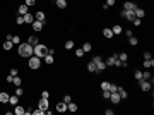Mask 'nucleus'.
I'll list each match as a JSON object with an SVG mask.
<instances>
[{
  "instance_id": "f257e3e1",
  "label": "nucleus",
  "mask_w": 154,
  "mask_h": 115,
  "mask_svg": "<svg viewBox=\"0 0 154 115\" xmlns=\"http://www.w3.org/2000/svg\"><path fill=\"white\" fill-rule=\"evenodd\" d=\"M33 50H34V46H31L29 43H19L17 53H19L21 57H24V58H29L31 55H34V53H33Z\"/></svg>"
},
{
  "instance_id": "f03ea898",
  "label": "nucleus",
  "mask_w": 154,
  "mask_h": 115,
  "mask_svg": "<svg viewBox=\"0 0 154 115\" xmlns=\"http://www.w3.org/2000/svg\"><path fill=\"white\" fill-rule=\"evenodd\" d=\"M33 53L36 55V57H40V58H43L48 53V46L46 45H41V43H38V45L34 46V50H33Z\"/></svg>"
},
{
  "instance_id": "7ed1b4c3",
  "label": "nucleus",
  "mask_w": 154,
  "mask_h": 115,
  "mask_svg": "<svg viewBox=\"0 0 154 115\" xmlns=\"http://www.w3.org/2000/svg\"><path fill=\"white\" fill-rule=\"evenodd\" d=\"M28 65H29V69H33V70L40 69V67H41V58L36 57V55H31L29 60H28Z\"/></svg>"
},
{
  "instance_id": "20e7f679",
  "label": "nucleus",
  "mask_w": 154,
  "mask_h": 115,
  "mask_svg": "<svg viewBox=\"0 0 154 115\" xmlns=\"http://www.w3.org/2000/svg\"><path fill=\"white\" fill-rule=\"evenodd\" d=\"M139 84H140V89L142 91H151V88H152V81H147V79H140L139 81Z\"/></svg>"
},
{
  "instance_id": "39448f33",
  "label": "nucleus",
  "mask_w": 154,
  "mask_h": 115,
  "mask_svg": "<svg viewBox=\"0 0 154 115\" xmlns=\"http://www.w3.org/2000/svg\"><path fill=\"white\" fill-rule=\"evenodd\" d=\"M31 26H33V29L36 31V33H40L41 29H43V26H45V23H41V21H36V19H34Z\"/></svg>"
},
{
  "instance_id": "423d86ee",
  "label": "nucleus",
  "mask_w": 154,
  "mask_h": 115,
  "mask_svg": "<svg viewBox=\"0 0 154 115\" xmlns=\"http://www.w3.org/2000/svg\"><path fill=\"white\" fill-rule=\"evenodd\" d=\"M108 100H110V101H111L113 105H116V103H120V100H122V98H120V95H118V93L115 91V93H111V95H110V98H108Z\"/></svg>"
},
{
  "instance_id": "0eeeda50",
  "label": "nucleus",
  "mask_w": 154,
  "mask_h": 115,
  "mask_svg": "<svg viewBox=\"0 0 154 115\" xmlns=\"http://www.w3.org/2000/svg\"><path fill=\"white\" fill-rule=\"evenodd\" d=\"M48 107H50V103H48V98H41V100H40V103H38V108L46 110Z\"/></svg>"
},
{
  "instance_id": "6e6552de",
  "label": "nucleus",
  "mask_w": 154,
  "mask_h": 115,
  "mask_svg": "<svg viewBox=\"0 0 154 115\" xmlns=\"http://www.w3.org/2000/svg\"><path fill=\"white\" fill-rule=\"evenodd\" d=\"M43 60H45L46 65H51V64L55 62V57H53V53H46L45 57H43Z\"/></svg>"
},
{
  "instance_id": "1a4fd4ad",
  "label": "nucleus",
  "mask_w": 154,
  "mask_h": 115,
  "mask_svg": "<svg viewBox=\"0 0 154 115\" xmlns=\"http://www.w3.org/2000/svg\"><path fill=\"white\" fill-rule=\"evenodd\" d=\"M116 58H118V53H115V55L108 57V58H106V62H104V64H106V67H111V65L115 64V60H116Z\"/></svg>"
},
{
  "instance_id": "9d476101",
  "label": "nucleus",
  "mask_w": 154,
  "mask_h": 115,
  "mask_svg": "<svg viewBox=\"0 0 154 115\" xmlns=\"http://www.w3.org/2000/svg\"><path fill=\"white\" fill-rule=\"evenodd\" d=\"M14 113H16V115H26V108H24V107H21V105L17 103V105H16V108H14Z\"/></svg>"
},
{
  "instance_id": "9b49d317",
  "label": "nucleus",
  "mask_w": 154,
  "mask_h": 115,
  "mask_svg": "<svg viewBox=\"0 0 154 115\" xmlns=\"http://www.w3.org/2000/svg\"><path fill=\"white\" fill-rule=\"evenodd\" d=\"M34 19H36V21H41V23H45V21H46V16H45V12L38 11L36 14H34Z\"/></svg>"
},
{
  "instance_id": "f8f14e48",
  "label": "nucleus",
  "mask_w": 154,
  "mask_h": 115,
  "mask_svg": "<svg viewBox=\"0 0 154 115\" xmlns=\"http://www.w3.org/2000/svg\"><path fill=\"white\" fill-rule=\"evenodd\" d=\"M28 9H29V7L28 5H26V4H22V5H19V7H17V12H19V16H24V14H28Z\"/></svg>"
},
{
  "instance_id": "ddd939ff",
  "label": "nucleus",
  "mask_w": 154,
  "mask_h": 115,
  "mask_svg": "<svg viewBox=\"0 0 154 115\" xmlns=\"http://www.w3.org/2000/svg\"><path fill=\"white\" fill-rule=\"evenodd\" d=\"M22 17H24V23H26V24H33V21H34V14H29V12H28V14H24Z\"/></svg>"
},
{
  "instance_id": "4468645a",
  "label": "nucleus",
  "mask_w": 154,
  "mask_h": 115,
  "mask_svg": "<svg viewBox=\"0 0 154 115\" xmlns=\"http://www.w3.org/2000/svg\"><path fill=\"white\" fill-rule=\"evenodd\" d=\"M57 112H60V113L67 112V103H65V101H60V103H57Z\"/></svg>"
},
{
  "instance_id": "2eb2a0df",
  "label": "nucleus",
  "mask_w": 154,
  "mask_h": 115,
  "mask_svg": "<svg viewBox=\"0 0 154 115\" xmlns=\"http://www.w3.org/2000/svg\"><path fill=\"white\" fill-rule=\"evenodd\" d=\"M135 4H134V2H125V4H123V11H135Z\"/></svg>"
},
{
  "instance_id": "dca6fc26",
  "label": "nucleus",
  "mask_w": 154,
  "mask_h": 115,
  "mask_svg": "<svg viewBox=\"0 0 154 115\" xmlns=\"http://www.w3.org/2000/svg\"><path fill=\"white\" fill-rule=\"evenodd\" d=\"M9 93H5V91H2L0 93V103H9Z\"/></svg>"
},
{
  "instance_id": "f3484780",
  "label": "nucleus",
  "mask_w": 154,
  "mask_h": 115,
  "mask_svg": "<svg viewBox=\"0 0 154 115\" xmlns=\"http://www.w3.org/2000/svg\"><path fill=\"white\" fill-rule=\"evenodd\" d=\"M103 36H104V38H113V31H111V28H104L103 29Z\"/></svg>"
},
{
  "instance_id": "a211bd4d",
  "label": "nucleus",
  "mask_w": 154,
  "mask_h": 115,
  "mask_svg": "<svg viewBox=\"0 0 154 115\" xmlns=\"http://www.w3.org/2000/svg\"><path fill=\"white\" fill-rule=\"evenodd\" d=\"M104 69H106V64L103 62V60H99V62L96 64V72H103Z\"/></svg>"
},
{
  "instance_id": "6ab92c4d",
  "label": "nucleus",
  "mask_w": 154,
  "mask_h": 115,
  "mask_svg": "<svg viewBox=\"0 0 154 115\" xmlns=\"http://www.w3.org/2000/svg\"><path fill=\"white\" fill-rule=\"evenodd\" d=\"M116 93L120 95V98H122V100H125V98H128V93H127L125 89H123V88H118V89H116Z\"/></svg>"
},
{
  "instance_id": "aec40b11",
  "label": "nucleus",
  "mask_w": 154,
  "mask_h": 115,
  "mask_svg": "<svg viewBox=\"0 0 154 115\" xmlns=\"http://www.w3.org/2000/svg\"><path fill=\"white\" fill-rule=\"evenodd\" d=\"M134 14H135V17H139V19H142L144 16H146L144 9H137V7H135V11H134Z\"/></svg>"
},
{
  "instance_id": "412c9836",
  "label": "nucleus",
  "mask_w": 154,
  "mask_h": 115,
  "mask_svg": "<svg viewBox=\"0 0 154 115\" xmlns=\"http://www.w3.org/2000/svg\"><path fill=\"white\" fill-rule=\"evenodd\" d=\"M28 43H29V45H31V46H36V45H38V43H40V40H38L36 36H29Z\"/></svg>"
},
{
  "instance_id": "4be33fe9",
  "label": "nucleus",
  "mask_w": 154,
  "mask_h": 115,
  "mask_svg": "<svg viewBox=\"0 0 154 115\" xmlns=\"http://www.w3.org/2000/svg\"><path fill=\"white\" fill-rule=\"evenodd\" d=\"M55 4H57L58 9H65L67 7V0H55Z\"/></svg>"
},
{
  "instance_id": "5701e85b",
  "label": "nucleus",
  "mask_w": 154,
  "mask_h": 115,
  "mask_svg": "<svg viewBox=\"0 0 154 115\" xmlns=\"http://www.w3.org/2000/svg\"><path fill=\"white\" fill-rule=\"evenodd\" d=\"M144 67H146V69H151V67H154V58L144 60Z\"/></svg>"
},
{
  "instance_id": "b1692460",
  "label": "nucleus",
  "mask_w": 154,
  "mask_h": 115,
  "mask_svg": "<svg viewBox=\"0 0 154 115\" xmlns=\"http://www.w3.org/2000/svg\"><path fill=\"white\" fill-rule=\"evenodd\" d=\"M111 31H113V35H122V26L120 24H115L113 28H111Z\"/></svg>"
},
{
  "instance_id": "393cba45",
  "label": "nucleus",
  "mask_w": 154,
  "mask_h": 115,
  "mask_svg": "<svg viewBox=\"0 0 154 115\" xmlns=\"http://www.w3.org/2000/svg\"><path fill=\"white\" fill-rule=\"evenodd\" d=\"M12 45H14V43H12V41H9V40H7L5 43H4V45H2V48H4V50H5V52H9V50H12Z\"/></svg>"
},
{
  "instance_id": "a878e982",
  "label": "nucleus",
  "mask_w": 154,
  "mask_h": 115,
  "mask_svg": "<svg viewBox=\"0 0 154 115\" xmlns=\"http://www.w3.org/2000/svg\"><path fill=\"white\" fill-rule=\"evenodd\" d=\"M12 84H14V86H21V84H22V79H21L19 76H14V79H12Z\"/></svg>"
},
{
  "instance_id": "bb28decb",
  "label": "nucleus",
  "mask_w": 154,
  "mask_h": 115,
  "mask_svg": "<svg viewBox=\"0 0 154 115\" xmlns=\"http://www.w3.org/2000/svg\"><path fill=\"white\" fill-rule=\"evenodd\" d=\"M9 103H10V105H14V107H16V105L19 103V98H17V95H14V96H9Z\"/></svg>"
},
{
  "instance_id": "cd10ccee",
  "label": "nucleus",
  "mask_w": 154,
  "mask_h": 115,
  "mask_svg": "<svg viewBox=\"0 0 154 115\" xmlns=\"http://www.w3.org/2000/svg\"><path fill=\"white\" fill-rule=\"evenodd\" d=\"M67 110L68 112H77V105L70 101V103H67Z\"/></svg>"
},
{
  "instance_id": "c85d7f7f",
  "label": "nucleus",
  "mask_w": 154,
  "mask_h": 115,
  "mask_svg": "<svg viewBox=\"0 0 154 115\" xmlns=\"http://www.w3.org/2000/svg\"><path fill=\"white\" fill-rule=\"evenodd\" d=\"M82 50H84L86 53H87V52H91V50H92V45L89 43V41H86V43H84V46H82Z\"/></svg>"
},
{
  "instance_id": "c756f323",
  "label": "nucleus",
  "mask_w": 154,
  "mask_h": 115,
  "mask_svg": "<svg viewBox=\"0 0 154 115\" xmlns=\"http://www.w3.org/2000/svg\"><path fill=\"white\" fill-rule=\"evenodd\" d=\"M87 70H89V72H96V64L92 62V60L87 64Z\"/></svg>"
},
{
  "instance_id": "7c9ffc66",
  "label": "nucleus",
  "mask_w": 154,
  "mask_h": 115,
  "mask_svg": "<svg viewBox=\"0 0 154 115\" xmlns=\"http://www.w3.org/2000/svg\"><path fill=\"white\" fill-rule=\"evenodd\" d=\"M128 43H130L132 46H135L137 43H139V40H137V36H130V38H128Z\"/></svg>"
},
{
  "instance_id": "2f4dec72",
  "label": "nucleus",
  "mask_w": 154,
  "mask_h": 115,
  "mask_svg": "<svg viewBox=\"0 0 154 115\" xmlns=\"http://www.w3.org/2000/svg\"><path fill=\"white\" fill-rule=\"evenodd\" d=\"M72 48H74V41H72V40L65 41V50H72Z\"/></svg>"
},
{
  "instance_id": "473e14b6",
  "label": "nucleus",
  "mask_w": 154,
  "mask_h": 115,
  "mask_svg": "<svg viewBox=\"0 0 154 115\" xmlns=\"http://www.w3.org/2000/svg\"><path fill=\"white\" fill-rule=\"evenodd\" d=\"M134 77H135L137 81H140L142 79V70H135V72H134Z\"/></svg>"
},
{
  "instance_id": "72a5a7b5",
  "label": "nucleus",
  "mask_w": 154,
  "mask_h": 115,
  "mask_svg": "<svg viewBox=\"0 0 154 115\" xmlns=\"http://www.w3.org/2000/svg\"><path fill=\"white\" fill-rule=\"evenodd\" d=\"M142 79H147V81H152V77H151V72H142Z\"/></svg>"
},
{
  "instance_id": "f704fd0d",
  "label": "nucleus",
  "mask_w": 154,
  "mask_h": 115,
  "mask_svg": "<svg viewBox=\"0 0 154 115\" xmlns=\"http://www.w3.org/2000/svg\"><path fill=\"white\" fill-rule=\"evenodd\" d=\"M84 50H82V48H77V50H75V57H84Z\"/></svg>"
},
{
  "instance_id": "c9c22d12",
  "label": "nucleus",
  "mask_w": 154,
  "mask_h": 115,
  "mask_svg": "<svg viewBox=\"0 0 154 115\" xmlns=\"http://www.w3.org/2000/svg\"><path fill=\"white\" fill-rule=\"evenodd\" d=\"M118 58H120V60H122V62H125L127 58H128V55H127L125 52H123V53H118Z\"/></svg>"
},
{
  "instance_id": "e433bc0d",
  "label": "nucleus",
  "mask_w": 154,
  "mask_h": 115,
  "mask_svg": "<svg viewBox=\"0 0 154 115\" xmlns=\"http://www.w3.org/2000/svg\"><path fill=\"white\" fill-rule=\"evenodd\" d=\"M16 24H19V26L24 24V17H22V16H17V17H16Z\"/></svg>"
},
{
  "instance_id": "4c0bfd02",
  "label": "nucleus",
  "mask_w": 154,
  "mask_h": 115,
  "mask_svg": "<svg viewBox=\"0 0 154 115\" xmlns=\"http://www.w3.org/2000/svg\"><path fill=\"white\" fill-rule=\"evenodd\" d=\"M12 43H14V45H19V43H21V38H19V36H12Z\"/></svg>"
},
{
  "instance_id": "58836bf2",
  "label": "nucleus",
  "mask_w": 154,
  "mask_h": 115,
  "mask_svg": "<svg viewBox=\"0 0 154 115\" xmlns=\"http://www.w3.org/2000/svg\"><path fill=\"white\" fill-rule=\"evenodd\" d=\"M101 89H110V82L108 81H103L101 82Z\"/></svg>"
},
{
  "instance_id": "ea45409f",
  "label": "nucleus",
  "mask_w": 154,
  "mask_h": 115,
  "mask_svg": "<svg viewBox=\"0 0 154 115\" xmlns=\"http://www.w3.org/2000/svg\"><path fill=\"white\" fill-rule=\"evenodd\" d=\"M24 4H26L28 7H33L34 4H36V0H24Z\"/></svg>"
},
{
  "instance_id": "a19ab883",
  "label": "nucleus",
  "mask_w": 154,
  "mask_h": 115,
  "mask_svg": "<svg viewBox=\"0 0 154 115\" xmlns=\"http://www.w3.org/2000/svg\"><path fill=\"white\" fill-rule=\"evenodd\" d=\"M62 101H65V103H70V101H72V96H70V95H65Z\"/></svg>"
},
{
  "instance_id": "79ce46f5",
  "label": "nucleus",
  "mask_w": 154,
  "mask_h": 115,
  "mask_svg": "<svg viewBox=\"0 0 154 115\" xmlns=\"http://www.w3.org/2000/svg\"><path fill=\"white\" fill-rule=\"evenodd\" d=\"M116 89H118V86H116V84H111V82H110V93H115Z\"/></svg>"
},
{
  "instance_id": "37998d69",
  "label": "nucleus",
  "mask_w": 154,
  "mask_h": 115,
  "mask_svg": "<svg viewBox=\"0 0 154 115\" xmlns=\"http://www.w3.org/2000/svg\"><path fill=\"white\" fill-rule=\"evenodd\" d=\"M16 95L17 96H21V95H24V89L21 86H17V89H16Z\"/></svg>"
},
{
  "instance_id": "c03bdc74",
  "label": "nucleus",
  "mask_w": 154,
  "mask_h": 115,
  "mask_svg": "<svg viewBox=\"0 0 154 115\" xmlns=\"http://www.w3.org/2000/svg\"><path fill=\"white\" fill-rule=\"evenodd\" d=\"M33 113H34V115H43V113H45V110L38 108V110H33Z\"/></svg>"
},
{
  "instance_id": "a18cd8bd",
  "label": "nucleus",
  "mask_w": 154,
  "mask_h": 115,
  "mask_svg": "<svg viewBox=\"0 0 154 115\" xmlns=\"http://www.w3.org/2000/svg\"><path fill=\"white\" fill-rule=\"evenodd\" d=\"M149 58H152L151 52H144V60H149Z\"/></svg>"
},
{
  "instance_id": "49530a36",
  "label": "nucleus",
  "mask_w": 154,
  "mask_h": 115,
  "mask_svg": "<svg viewBox=\"0 0 154 115\" xmlns=\"http://www.w3.org/2000/svg\"><path fill=\"white\" fill-rule=\"evenodd\" d=\"M125 36H127V38H130V36H134V31H132V29H127V31H125Z\"/></svg>"
},
{
  "instance_id": "de8ad7c7",
  "label": "nucleus",
  "mask_w": 154,
  "mask_h": 115,
  "mask_svg": "<svg viewBox=\"0 0 154 115\" xmlns=\"http://www.w3.org/2000/svg\"><path fill=\"white\" fill-rule=\"evenodd\" d=\"M115 2H116V0H106V5L111 7V5H115Z\"/></svg>"
},
{
  "instance_id": "09e8293b",
  "label": "nucleus",
  "mask_w": 154,
  "mask_h": 115,
  "mask_svg": "<svg viewBox=\"0 0 154 115\" xmlns=\"http://www.w3.org/2000/svg\"><path fill=\"white\" fill-rule=\"evenodd\" d=\"M132 23L135 24V26H140V19H139V17H135V19H134V21H132Z\"/></svg>"
},
{
  "instance_id": "8fccbe9b",
  "label": "nucleus",
  "mask_w": 154,
  "mask_h": 115,
  "mask_svg": "<svg viewBox=\"0 0 154 115\" xmlns=\"http://www.w3.org/2000/svg\"><path fill=\"white\" fill-rule=\"evenodd\" d=\"M99 60H103V58H101V57H99V55H96V57L92 58V62H94V64H98V62H99Z\"/></svg>"
},
{
  "instance_id": "3c124183",
  "label": "nucleus",
  "mask_w": 154,
  "mask_h": 115,
  "mask_svg": "<svg viewBox=\"0 0 154 115\" xmlns=\"http://www.w3.org/2000/svg\"><path fill=\"white\" fill-rule=\"evenodd\" d=\"M41 98H50V93H48V91H43V93H41Z\"/></svg>"
},
{
  "instance_id": "603ef678",
  "label": "nucleus",
  "mask_w": 154,
  "mask_h": 115,
  "mask_svg": "<svg viewBox=\"0 0 154 115\" xmlns=\"http://www.w3.org/2000/svg\"><path fill=\"white\" fill-rule=\"evenodd\" d=\"M12 79H14V76H10V74L7 76V82H12Z\"/></svg>"
},
{
  "instance_id": "864d4df0",
  "label": "nucleus",
  "mask_w": 154,
  "mask_h": 115,
  "mask_svg": "<svg viewBox=\"0 0 154 115\" xmlns=\"http://www.w3.org/2000/svg\"><path fill=\"white\" fill-rule=\"evenodd\" d=\"M10 76H17V69H10Z\"/></svg>"
},
{
  "instance_id": "5fc2aeb1",
  "label": "nucleus",
  "mask_w": 154,
  "mask_h": 115,
  "mask_svg": "<svg viewBox=\"0 0 154 115\" xmlns=\"http://www.w3.org/2000/svg\"><path fill=\"white\" fill-rule=\"evenodd\" d=\"M104 113H106V115H113V110L108 108V110H104Z\"/></svg>"
}]
</instances>
